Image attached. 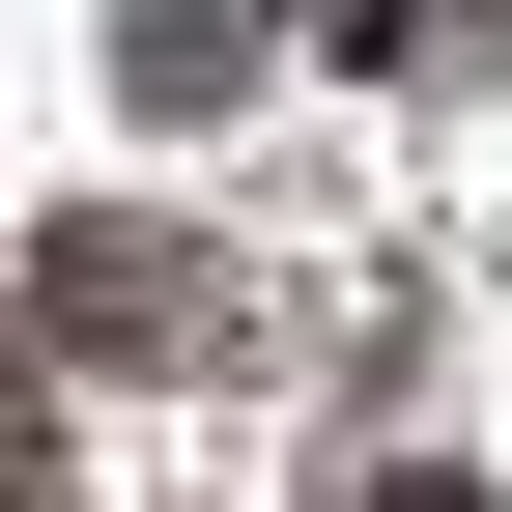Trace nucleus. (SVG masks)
<instances>
[{"label": "nucleus", "mask_w": 512, "mask_h": 512, "mask_svg": "<svg viewBox=\"0 0 512 512\" xmlns=\"http://www.w3.org/2000/svg\"><path fill=\"white\" fill-rule=\"evenodd\" d=\"M114 86H143V143L171 114H256V0H114Z\"/></svg>", "instance_id": "nucleus-1"}, {"label": "nucleus", "mask_w": 512, "mask_h": 512, "mask_svg": "<svg viewBox=\"0 0 512 512\" xmlns=\"http://www.w3.org/2000/svg\"><path fill=\"white\" fill-rule=\"evenodd\" d=\"M399 512H484V484H399Z\"/></svg>", "instance_id": "nucleus-2"}]
</instances>
